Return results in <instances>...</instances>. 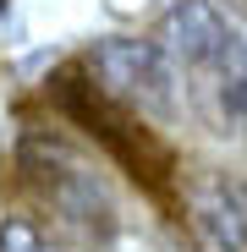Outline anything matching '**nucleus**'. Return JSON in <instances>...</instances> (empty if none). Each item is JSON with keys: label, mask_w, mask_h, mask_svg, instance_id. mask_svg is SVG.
<instances>
[{"label": "nucleus", "mask_w": 247, "mask_h": 252, "mask_svg": "<svg viewBox=\"0 0 247 252\" xmlns=\"http://www.w3.org/2000/svg\"><path fill=\"white\" fill-rule=\"evenodd\" d=\"M159 44L171 50L176 66H198V71H231L247 66V44L236 38V28L209 6V0H176L159 22Z\"/></svg>", "instance_id": "4"}, {"label": "nucleus", "mask_w": 247, "mask_h": 252, "mask_svg": "<svg viewBox=\"0 0 247 252\" xmlns=\"http://www.w3.org/2000/svg\"><path fill=\"white\" fill-rule=\"evenodd\" d=\"M0 252H55L33 220H0Z\"/></svg>", "instance_id": "7"}, {"label": "nucleus", "mask_w": 247, "mask_h": 252, "mask_svg": "<svg viewBox=\"0 0 247 252\" xmlns=\"http://www.w3.org/2000/svg\"><path fill=\"white\" fill-rule=\"evenodd\" d=\"M82 66L99 77V88L154 121L176 110V61L159 38H99Z\"/></svg>", "instance_id": "3"}, {"label": "nucleus", "mask_w": 247, "mask_h": 252, "mask_svg": "<svg viewBox=\"0 0 247 252\" xmlns=\"http://www.w3.org/2000/svg\"><path fill=\"white\" fill-rule=\"evenodd\" d=\"M50 94L61 104L66 121H77L82 132H88L121 170H127L132 181H143L148 192H165L171 187V170H176V154L171 143H165L154 126L143 121V110L121 104L110 88H99V77L88 66H71V71H55Z\"/></svg>", "instance_id": "1"}, {"label": "nucleus", "mask_w": 247, "mask_h": 252, "mask_svg": "<svg viewBox=\"0 0 247 252\" xmlns=\"http://www.w3.org/2000/svg\"><path fill=\"white\" fill-rule=\"evenodd\" d=\"M187 220H192V230L209 241L214 252H247V220H242L236 181H225V176L198 181L187 192Z\"/></svg>", "instance_id": "5"}, {"label": "nucleus", "mask_w": 247, "mask_h": 252, "mask_svg": "<svg viewBox=\"0 0 247 252\" xmlns=\"http://www.w3.org/2000/svg\"><path fill=\"white\" fill-rule=\"evenodd\" d=\"M214 104L231 126L247 132V66H231V71H214Z\"/></svg>", "instance_id": "6"}, {"label": "nucleus", "mask_w": 247, "mask_h": 252, "mask_svg": "<svg viewBox=\"0 0 247 252\" xmlns=\"http://www.w3.org/2000/svg\"><path fill=\"white\" fill-rule=\"evenodd\" d=\"M17 164L61 230H71L77 241H94V247L115 236V197L77 148H66L61 137H22Z\"/></svg>", "instance_id": "2"}, {"label": "nucleus", "mask_w": 247, "mask_h": 252, "mask_svg": "<svg viewBox=\"0 0 247 252\" xmlns=\"http://www.w3.org/2000/svg\"><path fill=\"white\" fill-rule=\"evenodd\" d=\"M236 192H242V220H247V181H236Z\"/></svg>", "instance_id": "8"}]
</instances>
